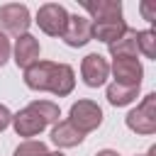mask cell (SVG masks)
<instances>
[{
    "label": "cell",
    "instance_id": "obj_2",
    "mask_svg": "<svg viewBox=\"0 0 156 156\" xmlns=\"http://www.w3.org/2000/svg\"><path fill=\"white\" fill-rule=\"evenodd\" d=\"M58 105H54L51 100H34L24 110L12 115V127L20 136H37L46 124L58 122Z\"/></svg>",
    "mask_w": 156,
    "mask_h": 156
},
{
    "label": "cell",
    "instance_id": "obj_4",
    "mask_svg": "<svg viewBox=\"0 0 156 156\" xmlns=\"http://www.w3.org/2000/svg\"><path fill=\"white\" fill-rule=\"evenodd\" d=\"M68 122H71L80 134L95 132V129L102 124V110H100V105L93 102V100H78V102L71 105Z\"/></svg>",
    "mask_w": 156,
    "mask_h": 156
},
{
    "label": "cell",
    "instance_id": "obj_18",
    "mask_svg": "<svg viewBox=\"0 0 156 156\" xmlns=\"http://www.w3.org/2000/svg\"><path fill=\"white\" fill-rule=\"evenodd\" d=\"M10 54H12V44H10V39H7L5 34H0V66L7 63Z\"/></svg>",
    "mask_w": 156,
    "mask_h": 156
},
{
    "label": "cell",
    "instance_id": "obj_22",
    "mask_svg": "<svg viewBox=\"0 0 156 156\" xmlns=\"http://www.w3.org/2000/svg\"><path fill=\"white\" fill-rule=\"evenodd\" d=\"M144 156H156V146H151V149H149V151H146Z\"/></svg>",
    "mask_w": 156,
    "mask_h": 156
},
{
    "label": "cell",
    "instance_id": "obj_10",
    "mask_svg": "<svg viewBox=\"0 0 156 156\" xmlns=\"http://www.w3.org/2000/svg\"><path fill=\"white\" fill-rule=\"evenodd\" d=\"M127 29H129V27H127V22H124L122 17L100 20V22H93V39L105 41V44L110 46V44H115L117 39H122Z\"/></svg>",
    "mask_w": 156,
    "mask_h": 156
},
{
    "label": "cell",
    "instance_id": "obj_9",
    "mask_svg": "<svg viewBox=\"0 0 156 156\" xmlns=\"http://www.w3.org/2000/svg\"><path fill=\"white\" fill-rule=\"evenodd\" d=\"M110 71L115 73V83H119V85H129V88L141 85L144 68H141L139 58H112Z\"/></svg>",
    "mask_w": 156,
    "mask_h": 156
},
{
    "label": "cell",
    "instance_id": "obj_11",
    "mask_svg": "<svg viewBox=\"0 0 156 156\" xmlns=\"http://www.w3.org/2000/svg\"><path fill=\"white\" fill-rule=\"evenodd\" d=\"M12 51H15V63H17L20 68H29L32 63L39 61L41 46H39V41H37L32 34H22V37H17Z\"/></svg>",
    "mask_w": 156,
    "mask_h": 156
},
{
    "label": "cell",
    "instance_id": "obj_14",
    "mask_svg": "<svg viewBox=\"0 0 156 156\" xmlns=\"http://www.w3.org/2000/svg\"><path fill=\"white\" fill-rule=\"evenodd\" d=\"M110 54H112V58H136V54H139L136 29H127L122 39H117L115 44H110Z\"/></svg>",
    "mask_w": 156,
    "mask_h": 156
},
{
    "label": "cell",
    "instance_id": "obj_1",
    "mask_svg": "<svg viewBox=\"0 0 156 156\" xmlns=\"http://www.w3.org/2000/svg\"><path fill=\"white\" fill-rule=\"evenodd\" d=\"M24 83L32 90H46L58 98L68 95L76 85V73L68 63H54V61H37L29 68H24Z\"/></svg>",
    "mask_w": 156,
    "mask_h": 156
},
{
    "label": "cell",
    "instance_id": "obj_8",
    "mask_svg": "<svg viewBox=\"0 0 156 156\" xmlns=\"http://www.w3.org/2000/svg\"><path fill=\"white\" fill-rule=\"evenodd\" d=\"M80 76H83V83H85L88 88L102 85V83L107 80V76H110V63H107V58L100 56V54H88V56L83 58V63H80Z\"/></svg>",
    "mask_w": 156,
    "mask_h": 156
},
{
    "label": "cell",
    "instance_id": "obj_21",
    "mask_svg": "<svg viewBox=\"0 0 156 156\" xmlns=\"http://www.w3.org/2000/svg\"><path fill=\"white\" fill-rule=\"evenodd\" d=\"M95 156H119L117 151H112V149H102V151H98Z\"/></svg>",
    "mask_w": 156,
    "mask_h": 156
},
{
    "label": "cell",
    "instance_id": "obj_12",
    "mask_svg": "<svg viewBox=\"0 0 156 156\" xmlns=\"http://www.w3.org/2000/svg\"><path fill=\"white\" fill-rule=\"evenodd\" d=\"M85 139V134H80L68 119H58L51 129V141L58 146V149H71V146H78L80 141Z\"/></svg>",
    "mask_w": 156,
    "mask_h": 156
},
{
    "label": "cell",
    "instance_id": "obj_5",
    "mask_svg": "<svg viewBox=\"0 0 156 156\" xmlns=\"http://www.w3.org/2000/svg\"><path fill=\"white\" fill-rule=\"evenodd\" d=\"M127 127L136 134H154L156 132V93L144 95V100L127 115Z\"/></svg>",
    "mask_w": 156,
    "mask_h": 156
},
{
    "label": "cell",
    "instance_id": "obj_17",
    "mask_svg": "<svg viewBox=\"0 0 156 156\" xmlns=\"http://www.w3.org/2000/svg\"><path fill=\"white\" fill-rule=\"evenodd\" d=\"M49 149L44 141H34V139H27L22 141L17 149H15V156H44Z\"/></svg>",
    "mask_w": 156,
    "mask_h": 156
},
{
    "label": "cell",
    "instance_id": "obj_3",
    "mask_svg": "<svg viewBox=\"0 0 156 156\" xmlns=\"http://www.w3.org/2000/svg\"><path fill=\"white\" fill-rule=\"evenodd\" d=\"M32 20H29V10L27 5H20V2H7L0 7V34L5 37H22L27 34Z\"/></svg>",
    "mask_w": 156,
    "mask_h": 156
},
{
    "label": "cell",
    "instance_id": "obj_13",
    "mask_svg": "<svg viewBox=\"0 0 156 156\" xmlns=\"http://www.w3.org/2000/svg\"><path fill=\"white\" fill-rule=\"evenodd\" d=\"M83 10L90 12V20H93V22L122 17V2H119V0H98V2L85 0V2H83Z\"/></svg>",
    "mask_w": 156,
    "mask_h": 156
},
{
    "label": "cell",
    "instance_id": "obj_16",
    "mask_svg": "<svg viewBox=\"0 0 156 156\" xmlns=\"http://www.w3.org/2000/svg\"><path fill=\"white\" fill-rule=\"evenodd\" d=\"M136 46H139V51H141L146 58H154V56H156V34H154L151 29L136 32Z\"/></svg>",
    "mask_w": 156,
    "mask_h": 156
},
{
    "label": "cell",
    "instance_id": "obj_23",
    "mask_svg": "<svg viewBox=\"0 0 156 156\" xmlns=\"http://www.w3.org/2000/svg\"><path fill=\"white\" fill-rule=\"evenodd\" d=\"M44 156H63V154H61V151H46Z\"/></svg>",
    "mask_w": 156,
    "mask_h": 156
},
{
    "label": "cell",
    "instance_id": "obj_15",
    "mask_svg": "<svg viewBox=\"0 0 156 156\" xmlns=\"http://www.w3.org/2000/svg\"><path fill=\"white\" fill-rule=\"evenodd\" d=\"M136 93H139V88H129V85H119V83H110L107 85V100L115 107H122V105L134 102L136 100Z\"/></svg>",
    "mask_w": 156,
    "mask_h": 156
},
{
    "label": "cell",
    "instance_id": "obj_19",
    "mask_svg": "<svg viewBox=\"0 0 156 156\" xmlns=\"http://www.w3.org/2000/svg\"><path fill=\"white\" fill-rule=\"evenodd\" d=\"M12 122V112L5 107V105H0V132L2 129H7V124Z\"/></svg>",
    "mask_w": 156,
    "mask_h": 156
},
{
    "label": "cell",
    "instance_id": "obj_7",
    "mask_svg": "<svg viewBox=\"0 0 156 156\" xmlns=\"http://www.w3.org/2000/svg\"><path fill=\"white\" fill-rule=\"evenodd\" d=\"M61 39L68 46H73V49L85 46L88 41H93V20L90 17H83V15H68L66 32H63Z\"/></svg>",
    "mask_w": 156,
    "mask_h": 156
},
{
    "label": "cell",
    "instance_id": "obj_20",
    "mask_svg": "<svg viewBox=\"0 0 156 156\" xmlns=\"http://www.w3.org/2000/svg\"><path fill=\"white\" fill-rule=\"evenodd\" d=\"M141 15H144L146 22H154L156 20L154 17V2H141Z\"/></svg>",
    "mask_w": 156,
    "mask_h": 156
},
{
    "label": "cell",
    "instance_id": "obj_6",
    "mask_svg": "<svg viewBox=\"0 0 156 156\" xmlns=\"http://www.w3.org/2000/svg\"><path fill=\"white\" fill-rule=\"evenodd\" d=\"M66 22H68V12H66V7L58 5V2H46V5H41L39 12H37V24H39V29H41L44 34H49V37H63Z\"/></svg>",
    "mask_w": 156,
    "mask_h": 156
}]
</instances>
